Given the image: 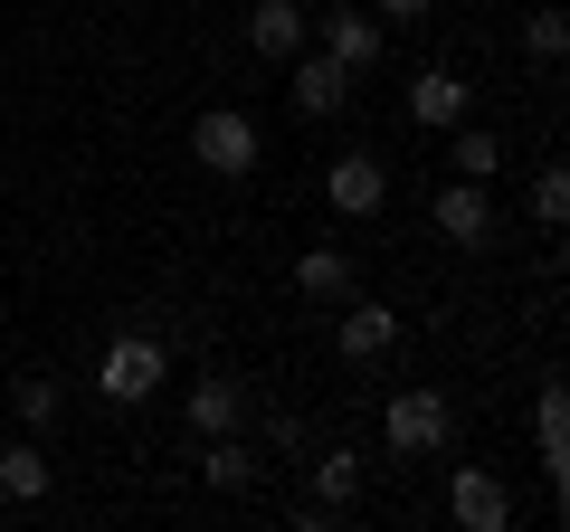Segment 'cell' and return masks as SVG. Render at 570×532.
Listing matches in <instances>:
<instances>
[{
    "label": "cell",
    "instance_id": "277c9868",
    "mask_svg": "<svg viewBox=\"0 0 570 532\" xmlns=\"http://www.w3.org/2000/svg\"><path fill=\"white\" fill-rule=\"evenodd\" d=\"M448 513H456V532H504L513 523V494H504L494 466H456L448 475Z\"/></svg>",
    "mask_w": 570,
    "mask_h": 532
},
{
    "label": "cell",
    "instance_id": "4fadbf2b",
    "mask_svg": "<svg viewBox=\"0 0 570 532\" xmlns=\"http://www.w3.org/2000/svg\"><path fill=\"white\" fill-rule=\"evenodd\" d=\"M295 295L343 305V295H352V257H343V247H305V257H295Z\"/></svg>",
    "mask_w": 570,
    "mask_h": 532
},
{
    "label": "cell",
    "instance_id": "8fae6325",
    "mask_svg": "<svg viewBox=\"0 0 570 532\" xmlns=\"http://www.w3.org/2000/svg\"><path fill=\"white\" fill-rule=\"evenodd\" d=\"M390 343H400V314L390 305H352L343 324H333V352H343V362H381Z\"/></svg>",
    "mask_w": 570,
    "mask_h": 532
},
{
    "label": "cell",
    "instance_id": "5bb4252c",
    "mask_svg": "<svg viewBox=\"0 0 570 532\" xmlns=\"http://www.w3.org/2000/svg\"><path fill=\"white\" fill-rule=\"evenodd\" d=\"M532 437H542V466H551V485L570 475V400H561V381L532 400Z\"/></svg>",
    "mask_w": 570,
    "mask_h": 532
},
{
    "label": "cell",
    "instance_id": "7402d4cb",
    "mask_svg": "<svg viewBox=\"0 0 570 532\" xmlns=\"http://www.w3.org/2000/svg\"><path fill=\"white\" fill-rule=\"evenodd\" d=\"M371 10H381V20H400V29H419L428 10H438V0H371Z\"/></svg>",
    "mask_w": 570,
    "mask_h": 532
},
{
    "label": "cell",
    "instance_id": "3957f363",
    "mask_svg": "<svg viewBox=\"0 0 570 532\" xmlns=\"http://www.w3.org/2000/svg\"><path fill=\"white\" fill-rule=\"evenodd\" d=\"M390 456H438L448 447V428H456V410H448V390H390Z\"/></svg>",
    "mask_w": 570,
    "mask_h": 532
},
{
    "label": "cell",
    "instance_id": "7c38bea8",
    "mask_svg": "<svg viewBox=\"0 0 570 532\" xmlns=\"http://www.w3.org/2000/svg\"><path fill=\"white\" fill-rule=\"evenodd\" d=\"M285 67H295V105H305V115H343L352 105V77L333 58H285Z\"/></svg>",
    "mask_w": 570,
    "mask_h": 532
},
{
    "label": "cell",
    "instance_id": "2e32d148",
    "mask_svg": "<svg viewBox=\"0 0 570 532\" xmlns=\"http://www.w3.org/2000/svg\"><path fill=\"white\" fill-rule=\"evenodd\" d=\"M352 494H362V447H324V456H314V504L343 513Z\"/></svg>",
    "mask_w": 570,
    "mask_h": 532
},
{
    "label": "cell",
    "instance_id": "44dd1931",
    "mask_svg": "<svg viewBox=\"0 0 570 532\" xmlns=\"http://www.w3.org/2000/svg\"><path fill=\"white\" fill-rule=\"evenodd\" d=\"M532 219H542V228L570 219V181H561V171H542V181H532Z\"/></svg>",
    "mask_w": 570,
    "mask_h": 532
},
{
    "label": "cell",
    "instance_id": "8992f818",
    "mask_svg": "<svg viewBox=\"0 0 570 532\" xmlns=\"http://www.w3.org/2000/svg\"><path fill=\"white\" fill-rule=\"evenodd\" d=\"M466 105H475V86L456 77V67H419V77H409V124H419V134L466 124Z\"/></svg>",
    "mask_w": 570,
    "mask_h": 532
},
{
    "label": "cell",
    "instance_id": "ac0fdd59",
    "mask_svg": "<svg viewBox=\"0 0 570 532\" xmlns=\"http://www.w3.org/2000/svg\"><path fill=\"white\" fill-rule=\"evenodd\" d=\"M238 418H247L238 381H200V390H190V428H200V437H228Z\"/></svg>",
    "mask_w": 570,
    "mask_h": 532
},
{
    "label": "cell",
    "instance_id": "ba28073f",
    "mask_svg": "<svg viewBox=\"0 0 570 532\" xmlns=\"http://www.w3.org/2000/svg\"><path fill=\"white\" fill-rule=\"evenodd\" d=\"M324 58L343 67V77H371V67H381V20H371L362 0H352V10H324Z\"/></svg>",
    "mask_w": 570,
    "mask_h": 532
},
{
    "label": "cell",
    "instance_id": "ffe728a7",
    "mask_svg": "<svg viewBox=\"0 0 570 532\" xmlns=\"http://www.w3.org/2000/svg\"><path fill=\"white\" fill-rule=\"evenodd\" d=\"M523 48H532V67H561L570 20H561V10H532V20H523Z\"/></svg>",
    "mask_w": 570,
    "mask_h": 532
},
{
    "label": "cell",
    "instance_id": "9c48e42d",
    "mask_svg": "<svg viewBox=\"0 0 570 532\" xmlns=\"http://www.w3.org/2000/svg\"><path fill=\"white\" fill-rule=\"evenodd\" d=\"M428 219H438V238H456V247H485V238H494V200H485V181H448L438 200H428Z\"/></svg>",
    "mask_w": 570,
    "mask_h": 532
},
{
    "label": "cell",
    "instance_id": "6da1fadb",
    "mask_svg": "<svg viewBox=\"0 0 570 532\" xmlns=\"http://www.w3.org/2000/svg\"><path fill=\"white\" fill-rule=\"evenodd\" d=\"M163 371H171L163 333H115V343H105V362H96V390L115 400V410H142V400L163 390Z\"/></svg>",
    "mask_w": 570,
    "mask_h": 532
},
{
    "label": "cell",
    "instance_id": "9a60e30c",
    "mask_svg": "<svg viewBox=\"0 0 570 532\" xmlns=\"http://www.w3.org/2000/svg\"><path fill=\"white\" fill-rule=\"evenodd\" d=\"M448 162H456V181H494L504 171V144H494L485 124H448Z\"/></svg>",
    "mask_w": 570,
    "mask_h": 532
},
{
    "label": "cell",
    "instance_id": "d6986e66",
    "mask_svg": "<svg viewBox=\"0 0 570 532\" xmlns=\"http://www.w3.org/2000/svg\"><path fill=\"white\" fill-rule=\"evenodd\" d=\"M10 418H20L29 437H48V428H58V381H20V390H10Z\"/></svg>",
    "mask_w": 570,
    "mask_h": 532
},
{
    "label": "cell",
    "instance_id": "30bf717a",
    "mask_svg": "<svg viewBox=\"0 0 570 532\" xmlns=\"http://www.w3.org/2000/svg\"><path fill=\"white\" fill-rule=\"evenodd\" d=\"M48 485H58V466H48V447H39V437H10V447H0V494H10V504H39V494Z\"/></svg>",
    "mask_w": 570,
    "mask_h": 532
},
{
    "label": "cell",
    "instance_id": "52a82bcc",
    "mask_svg": "<svg viewBox=\"0 0 570 532\" xmlns=\"http://www.w3.org/2000/svg\"><path fill=\"white\" fill-rule=\"evenodd\" d=\"M305 39H314V10L305 0H257V10H247V48H257V58H305Z\"/></svg>",
    "mask_w": 570,
    "mask_h": 532
},
{
    "label": "cell",
    "instance_id": "e0dca14e",
    "mask_svg": "<svg viewBox=\"0 0 570 532\" xmlns=\"http://www.w3.org/2000/svg\"><path fill=\"white\" fill-rule=\"evenodd\" d=\"M200 475H209L219 494H247V485H257V456L238 447V428H228V437H200Z\"/></svg>",
    "mask_w": 570,
    "mask_h": 532
},
{
    "label": "cell",
    "instance_id": "7a4b0ae2",
    "mask_svg": "<svg viewBox=\"0 0 570 532\" xmlns=\"http://www.w3.org/2000/svg\"><path fill=\"white\" fill-rule=\"evenodd\" d=\"M190 152H200L219 181H247V171L266 162V134H257V115H238V105H209V115L190 124Z\"/></svg>",
    "mask_w": 570,
    "mask_h": 532
},
{
    "label": "cell",
    "instance_id": "5b68a950",
    "mask_svg": "<svg viewBox=\"0 0 570 532\" xmlns=\"http://www.w3.org/2000/svg\"><path fill=\"white\" fill-rule=\"evenodd\" d=\"M324 200L343 209V219H381V200H390V162H381V152H343V162L324 171Z\"/></svg>",
    "mask_w": 570,
    "mask_h": 532
}]
</instances>
